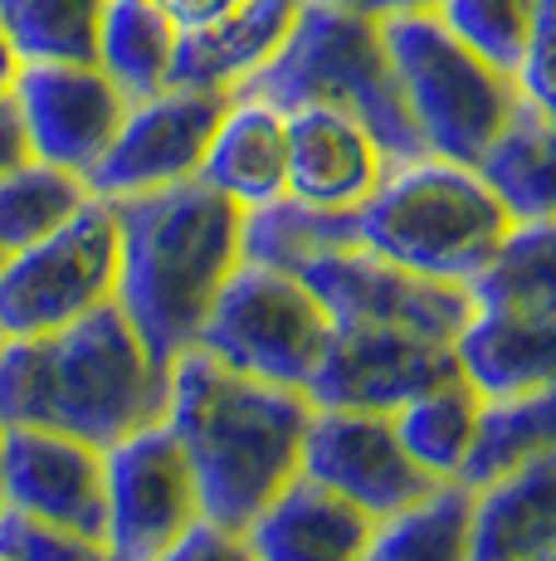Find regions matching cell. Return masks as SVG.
Returning <instances> with one entry per match:
<instances>
[{
	"instance_id": "6da1fadb",
	"label": "cell",
	"mask_w": 556,
	"mask_h": 561,
	"mask_svg": "<svg viewBox=\"0 0 556 561\" xmlns=\"http://www.w3.org/2000/svg\"><path fill=\"white\" fill-rule=\"evenodd\" d=\"M308 415V391L234 371L206 347L181 352L171 366L166 425L190 459L200 513L234 533H250L254 517L303 473Z\"/></svg>"
},
{
	"instance_id": "7a4b0ae2",
	"label": "cell",
	"mask_w": 556,
	"mask_h": 561,
	"mask_svg": "<svg viewBox=\"0 0 556 561\" xmlns=\"http://www.w3.org/2000/svg\"><path fill=\"white\" fill-rule=\"evenodd\" d=\"M123 264L117 308L162 371L200 342L220 288L244 259V205L190 176L162 191L113 201Z\"/></svg>"
},
{
	"instance_id": "3957f363",
	"label": "cell",
	"mask_w": 556,
	"mask_h": 561,
	"mask_svg": "<svg viewBox=\"0 0 556 561\" xmlns=\"http://www.w3.org/2000/svg\"><path fill=\"white\" fill-rule=\"evenodd\" d=\"M171 371L147 357L117 298L39 337H0V425H45L113 449L166 420Z\"/></svg>"
},
{
	"instance_id": "277c9868",
	"label": "cell",
	"mask_w": 556,
	"mask_h": 561,
	"mask_svg": "<svg viewBox=\"0 0 556 561\" xmlns=\"http://www.w3.org/2000/svg\"><path fill=\"white\" fill-rule=\"evenodd\" d=\"M234 99L274 103L278 113L327 103L357 117L391 161L425 157L401 79H395L386 35H381V20L333 5V0H303L278 54L234 89Z\"/></svg>"
},
{
	"instance_id": "5b68a950",
	"label": "cell",
	"mask_w": 556,
	"mask_h": 561,
	"mask_svg": "<svg viewBox=\"0 0 556 561\" xmlns=\"http://www.w3.org/2000/svg\"><path fill=\"white\" fill-rule=\"evenodd\" d=\"M512 225L518 220L478 167L425 152L386 167L381 186L357 210V240L425 278L474 284Z\"/></svg>"
},
{
	"instance_id": "8992f818",
	"label": "cell",
	"mask_w": 556,
	"mask_h": 561,
	"mask_svg": "<svg viewBox=\"0 0 556 561\" xmlns=\"http://www.w3.org/2000/svg\"><path fill=\"white\" fill-rule=\"evenodd\" d=\"M381 35L425 152L478 167L522 103L518 73L474 54L435 10L386 15Z\"/></svg>"
},
{
	"instance_id": "52a82bcc",
	"label": "cell",
	"mask_w": 556,
	"mask_h": 561,
	"mask_svg": "<svg viewBox=\"0 0 556 561\" xmlns=\"http://www.w3.org/2000/svg\"><path fill=\"white\" fill-rule=\"evenodd\" d=\"M333 332L337 328L327 308L298 274L240 259V268L220 288L216 308L200 328L196 347L216 352L234 371L308 391L313 371L333 347Z\"/></svg>"
},
{
	"instance_id": "ba28073f",
	"label": "cell",
	"mask_w": 556,
	"mask_h": 561,
	"mask_svg": "<svg viewBox=\"0 0 556 561\" xmlns=\"http://www.w3.org/2000/svg\"><path fill=\"white\" fill-rule=\"evenodd\" d=\"M123 234L113 201L93 196L73 220L0 264V337H39L117 294Z\"/></svg>"
},
{
	"instance_id": "9c48e42d",
	"label": "cell",
	"mask_w": 556,
	"mask_h": 561,
	"mask_svg": "<svg viewBox=\"0 0 556 561\" xmlns=\"http://www.w3.org/2000/svg\"><path fill=\"white\" fill-rule=\"evenodd\" d=\"M298 278L327 308L333 328H405L435 342H459V332L478 312L468 284L425 278L367 244L323 250L298 268Z\"/></svg>"
},
{
	"instance_id": "30bf717a",
	"label": "cell",
	"mask_w": 556,
	"mask_h": 561,
	"mask_svg": "<svg viewBox=\"0 0 556 561\" xmlns=\"http://www.w3.org/2000/svg\"><path fill=\"white\" fill-rule=\"evenodd\" d=\"M230 103L234 93L186 89V83H166L152 99H137L127 107L113 147L89 171L93 196L123 201L200 176V161L216 142V127L224 123Z\"/></svg>"
},
{
	"instance_id": "8fae6325",
	"label": "cell",
	"mask_w": 556,
	"mask_h": 561,
	"mask_svg": "<svg viewBox=\"0 0 556 561\" xmlns=\"http://www.w3.org/2000/svg\"><path fill=\"white\" fill-rule=\"evenodd\" d=\"M303 473L377 523L415 508L440 489V479L410 459L391 410L313 405L303 435Z\"/></svg>"
},
{
	"instance_id": "7c38bea8",
	"label": "cell",
	"mask_w": 556,
	"mask_h": 561,
	"mask_svg": "<svg viewBox=\"0 0 556 561\" xmlns=\"http://www.w3.org/2000/svg\"><path fill=\"white\" fill-rule=\"evenodd\" d=\"M200 513V489L166 420L108 449V547L117 561H157Z\"/></svg>"
},
{
	"instance_id": "4fadbf2b",
	"label": "cell",
	"mask_w": 556,
	"mask_h": 561,
	"mask_svg": "<svg viewBox=\"0 0 556 561\" xmlns=\"http://www.w3.org/2000/svg\"><path fill=\"white\" fill-rule=\"evenodd\" d=\"M464 376L454 342H435L405 328H337L323 366L308 381L313 405L341 410H401L415 396Z\"/></svg>"
},
{
	"instance_id": "5bb4252c",
	"label": "cell",
	"mask_w": 556,
	"mask_h": 561,
	"mask_svg": "<svg viewBox=\"0 0 556 561\" xmlns=\"http://www.w3.org/2000/svg\"><path fill=\"white\" fill-rule=\"evenodd\" d=\"M5 508L108 542V449L45 425H5Z\"/></svg>"
},
{
	"instance_id": "9a60e30c",
	"label": "cell",
	"mask_w": 556,
	"mask_h": 561,
	"mask_svg": "<svg viewBox=\"0 0 556 561\" xmlns=\"http://www.w3.org/2000/svg\"><path fill=\"white\" fill-rule=\"evenodd\" d=\"M10 93L25 117L30 152L79 176L103 161L132 107L99 64H20Z\"/></svg>"
},
{
	"instance_id": "2e32d148",
	"label": "cell",
	"mask_w": 556,
	"mask_h": 561,
	"mask_svg": "<svg viewBox=\"0 0 556 561\" xmlns=\"http://www.w3.org/2000/svg\"><path fill=\"white\" fill-rule=\"evenodd\" d=\"M288 117V181L283 196L317 210H361L381 186L391 157L351 113L327 103L293 107Z\"/></svg>"
},
{
	"instance_id": "e0dca14e",
	"label": "cell",
	"mask_w": 556,
	"mask_h": 561,
	"mask_svg": "<svg viewBox=\"0 0 556 561\" xmlns=\"http://www.w3.org/2000/svg\"><path fill=\"white\" fill-rule=\"evenodd\" d=\"M371 533H377V517H367L341 493L298 473L254 517L244 537L254 547V561H361Z\"/></svg>"
},
{
	"instance_id": "ac0fdd59",
	"label": "cell",
	"mask_w": 556,
	"mask_h": 561,
	"mask_svg": "<svg viewBox=\"0 0 556 561\" xmlns=\"http://www.w3.org/2000/svg\"><path fill=\"white\" fill-rule=\"evenodd\" d=\"M298 10H303V0H240L230 15L210 20L200 30H181L171 83L234 93L278 54Z\"/></svg>"
},
{
	"instance_id": "d6986e66",
	"label": "cell",
	"mask_w": 556,
	"mask_h": 561,
	"mask_svg": "<svg viewBox=\"0 0 556 561\" xmlns=\"http://www.w3.org/2000/svg\"><path fill=\"white\" fill-rule=\"evenodd\" d=\"M556 542V449L474 489V561H542Z\"/></svg>"
},
{
	"instance_id": "ffe728a7",
	"label": "cell",
	"mask_w": 556,
	"mask_h": 561,
	"mask_svg": "<svg viewBox=\"0 0 556 561\" xmlns=\"http://www.w3.org/2000/svg\"><path fill=\"white\" fill-rule=\"evenodd\" d=\"M459 366L484 401L522 396L556 381V318L537 312H474L454 342Z\"/></svg>"
},
{
	"instance_id": "44dd1931",
	"label": "cell",
	"mask_w": 556,
	"mask_h": 561,
	"mask_svg": "<svg viewBox=\"0 0 556 561\" xmlns=\"http://www.w3.org/2000/svg\"><path fill=\"white\" fill-rule=\"evenodd\" d=\"M200 181H210L230 201L264 205L283 196L288 181V117L274 103L259 99H234L224 123L216 127L206 161H200Z\"/></svg>"
},
{
	"instance_id": "7402d4cb",
	"label": "cell",
	"mask_w": 556,
	"mask_h": 561,
	"mask_svg": "<svg viewBox=\"0 0 556 561\" xmlns=\"http://www.w3.org/2000/svg\"><path fill=\"white\" fill-rule=\"evenodd\" d=\"M478 176L494 186L512 220H556V117L522 99L508 127L478 157Z\"/></svg>"
},
{
	"instance_id": "603a6c76",
	"label": "cell",
	"mask_w": 556,
	"mask_h": 561,
	"mask_svg": "<svg viewBox=\"0 0 556 561\" xmlns=\"http://www.w3.org/2000/svg\"><path fill=\"white\" fill-rule=\"evenodd\" d=\"M176 45L181 30L157 0H108L99 30V69L127 93V103L166 89Z\"/></svg>"
},
{
	"instance_id": "cb8c5ba5",
	"label": "cell",
	"mask_w": 556,
	"mask_h": 561,
	"mask_svg": "<svg viewBox=\"0 0 556 561\" xmlns=\"http://www.w3.org/2000/svg\"><path fill=\"white\" fill-rule=\"evenodd\" d=\"M361 561H474V489L449 479L415 508L381 517Z\"/></svg>"
},
{
	"instance_id": "d4e9b609",
	"label": "cell",
	"mask_w": 556,
	"mask_h": 561,
	"mask_svg": "<svg viewBox=\"0 0 556 561\" xmlns=\"http://www.w3.org/2000/svg\"><path fill=\"white\" fill-rule=\"evenodd\" d=\"M478 312L556 318V220H522L508 230L488 268L474 278Z\"/></svg>"
},
{
	"instance_id": "484cf974",
	"label": "cell",
	"mask_w": 556,
	"mask_h": 561,
	"mask_svg": "<svg viewBox=\"0 0 556 561\" xmlns=\"http://www.w3.org/2000/svg\"><path fill=\"white\" fill-rule=\"evenodd\" d=\"M478 415H484V396L468 376H449L444 386L415 396L410 405L395 410V430H401L405 449L420 469H430L440 483L464 473V459L474 449Z\"/></svg>"
},
{
	"instance_id": "4316f807",
	"label": "cell",
	"mask_w": 556,
	"mask_h": 561,
	"mask_svg": "<svg viewBox=\"0 0 556 561\" xmlns=\"http://www.w3.org/2000/svg\"><path fill=\"white\" fill-rule=\"evenodd\" d=\"M547 449H556V381L532 386L522 396H502V401H484L478 435H474V449H468L459 483L484 489L488 479L508 473L512 463L547 455Z\"/></svg>"
},
{
	"instance_id": "83f0119b",
	"label": "cell",
	"mask_w": 556,
	"mask_h": 561,
	"mask_svg": "<svg viewBox=\"0 0 556 561\" xmlns=\"http://www.w3.org/2000/svg\"><path fill=\"white\" fill-rule=\"evenodd\" d=\"M357 240V210H317L293 196H274L244 210V259L269 268H298L323 250H341Z\"/></svg>"
},
{
	"instance_id": "f1b7e54d",
	"label": "cell",
	"mask_w": 556,
	"mask_h": 561,
	"mask_svg": "<svg viewBox=\"0 0 556 561\" xmlns=\"http://www.w3.org/2000/svg\"><path fill=\"white\" fill-rule=\"evenodd\" d=\"M93 201L89 176L63 171L55 161H20L0 176V254H20L35 240L55 234L63 220Z\"/></svg>"
},
{
	"instance_id": "f546056e",
	"label": "cell",
	"mask_w": 556,
	"mask_h": 561,
	"mask_svg": "<svg viewBox=\"0 0 556 561\" xmlns=\"http://www.w3.org/2000/svg\"><path fill=\"white\" fill-rule=\"evenodd\" d=\"M108 0H0V25L20 64H99Z\"/></svg>"
},
{
	"instance_id": "4dcf8cb0",
	"label": "cell",
	"mask_w": 556,
	"mask_h": 561,
	"mask_svg": "<svg viewBox=\"0 0 556 561\" xmlns=\"http://www.w3.org/2000/svg\"><path fill=\"white\" fill-rule=\"evenodd\" d=\"M435 15L474 54L518 73L532 39V20H537V0H440Z\"/></svg>"
},
{
	"instance_id": "1f68e13d",
	"label": "cell",
	"mask_w": 556,
	"mask_h": 561,
	"mask_svg": "<svg viewBox=\"0 0 556 561\" xmlns=\"http://www.w3.org/2000/svg\"><path fill=\"white\" fill-rule=\"evenodd\" d=\"M0 561H117L103 537L0 508Z\"/></svg>"
},
{
	"instance_id": "d6a6232c",
	"label": "cell",
	"mask_w": 556,
	"mask_h": 561,
	"mask_svg": "<svg viewBox=\"0 0 556 561\" xmlns=\"http://www.w3.org/2000/svg\"><path fill=\"white\" fill-rule=\"evenodd\" d=\"M518 89L528 103H537L547 117H556V0H537L528 54L518 64Z\"/></svg>"
},
{
	"instance_id": "836d02e7",
	"label": "cell",
	"mask_w": 556,
	"mask_h": 561,
	"mask_svg": "<svg viewBox=\"0 0 556 561\" xmlns=\"http://www.w3.org/2000/svg\"><path fill=\"white\" fill-rule=\"evenodd\" d=\"M157 561H254V547H250V537L234 533V527L196 517Z\"/></svg>"
},
{
	"instance_id": "e575fe53",
	"label": "cell",
	"mask_w": 556,
	"mask_h": 561,
	"mask_svg": "<svg viewBox=\"0 0 556 561\" xmlns=\"http://www.w3.org/2000/svg\"><path fill=\"white\" fill-rule=\"evenodd\" d=\"M30 133H25V117H20L15 93H0V176L20 161H30Z\"/></svg>"
},
{
	"instance_id": "d590c367",
	"label": "cell",
	"mask_w": 556,
	"mask_h": 561,
	"mask_svg": "<svg viewBox=\"0 0 556 561\" xmlns=\"http://www.w3.org/2000/svg\"><path fill=\"white\" fill-rule=\"evenodd\" d=\"M157 5L176 20V30H200V25H210V20L230 15L240 0H157Z\"/></svg>"
},
{
	"instance_id": "8d00e7d4",
	"label": "cell",
	"mask_w": 556,
	"mask_h": 561,
	"mask_svg": "<svg viewBox=\"0 0 556 561\" xmlns=\"http://www.w3.org/2000/svg\"><path fill=\"white\" fill-rule=\"evenodd\" d=\"M333 5H347V10H361V15H401V10H435L440 0H333Z\"/></svg>"
},
{
	"instance_id": "74e56055",
	"label": "cell",
	"mask_w": 556,
	"mask_h": 561,
	"mask_svg": "<svg viewBox=\"0 0 556 561\" xmlns=\"http://www.w3.org/2000/svg\"><path fill=\"white\" fill-rule=\"evenodd\" d=\"M15 73H20V54H15V45H10L5 25H0V93L15 89Z\"/></svg>"
},
{
	"instance_id": "f35d334b",
	"label": "cell",
	"mask_w": 556,
	"mask_h": 561,
	"mask_svg": "<svg viewBox=\"0 0 556 561\" xmlns=\"http://www.w3.org/2000/svg\"><path fill=\"white\" fill-rule=\"evenodd\" d=\"M0 439H5V425H0ZM0 508H5V473H0Z\"/></svg>"
},
{
	"instance_id": "ab89813d",
	"label": "cell",
	"mask_w": 556,
	"mask_h": 561,
	"mask_svg": "<svg viewBox=\"0 0 556 561\" xmlns=\"http://www.w3.org/2000/svg\"><path fill=\"white\" fill-rule=\"evenodd\" d=\"M542 561H556V542H552V547H547V557H542Z\"/></svg>"
},
{
	"instance_id": "60d3db41",
	"label": "cell",
	"mask_w": 556,
	"mask_h": 561,
	"mask_svg": "<svg viewBox=\"0 0 556 561\" xmlns=\"http://www.w3.org/2000/svg\"><path fill=\"white\" fill-rule=\"evenodd\" d=\"M0 264H5V254H0Z\"/></svg>"
}]
</instances>
